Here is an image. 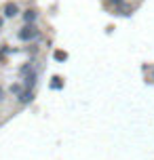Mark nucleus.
<instances>
[{"instance_id":"obj_1","label":"nucleus","mask_w":154,"mask_h":160,"mask_svg":"<svg viewBox=\"0 0 154 160\" xmlns=\"http://www.w3.org/2000/svg\"><path fill=\"white\" fill-rule=\"evenodd\" d=\"M36 36H38V30H36V25H34V23H25V28L19 32V40H23V42L34 40Z\"/></svg>"},{"instance_id":"obj_2","label":"nucleus","mask_w":154,"mask_h":160,"mask_svg":"<svg viewBox=\"0 0 154 160\" xmlns=\"http://www.w3.org/2000/svg\"><path fill=\"white\" fill-rule=\"evenodd\" d=\"M32 99H34V93H32V88H23V91H21V95L17 97V101H19V103H21V105L30 103Z\"/></svg>"},{"instance_id":"obj_3","label":"nucleus","mask_w":154,"mask_h":160,"mask_svg":"<svg viewBox=\"0 0 154 160\" xmlns=\"http://www.w3.org/2000/svg\"><path fill=\"white\" fill-rule=\"evenodd\" d=\"M17 13H19V7L15 2H7L4 4V17H15Z\"/></svg>"},{"instance_id":"obj_4","label":"nucleus","mask_w":154,"mask_h":160,"mask_svg":"<svg viewBox=\"0 0 154 160\" xmlns=\"http://www.w3.org/2000/svg\"><path fill=\"white\" fill-rule=\"evenodd\" d=\"M36 78H38V74H36V70H34V72H30L28 76H25V80H23V87H25V88H32L34 84H36Z\"/></svg>"},{"instance_id":"obj_5","label":"nucleus","mask_w":154,"mask_h":160,"mask_svg":"<svg viewBox=\"0 0 154 160\" xmlns=\"http://www.w3.org/2000/svg\"><path fill=\"white\" fill-rule=\"evenodd\" d=\"M23 21L25 23H34V21H36V11H30V8H28L23 13Z\"/></svg>"},{"instance_id":"obj_6","label":"nucleus","mask_w":154,"mask_h":160,"mask_svg":"<svg viewBox=\"0 0 154 160\" xmlns=\"http://www.w3.org/2000/svg\"><path fill=\"white\" fill-rule=\"evenodd\" d=\"M21 91H23V88H21V84H13V87H11V93H13L15 97L21 95Z\"/></svg>"},{"instance_id":"obj_7","label":"nucleus","mask_w":154,"mask_h":160,"mask_svg":"<svg viewBox=\"0 0 154 160\" xmlns=\"http://www.w3.org/2000/svg\"><path fill=\"white\" fill-rule=\"evenodd\" d=\"M108 2H110V4H112V7L121 8V7H122V2H125V0H108Z\"/></svg>"},{"instance_id":"obj_8","label":"nucleus","mask_w":154,"mask_h":160,"mask_svg":"<svg viewBox=\"0 0 154 160\" xmlns=\"http://www.w3.org/2000/svg\"><path fill=\"white\" fill-rule=\"evenodd\" d=\"M55 82H53V88H61V78H53Z\"/></svg>"},{"instance_id":"obj_9","label":"nucleus","mask_w":154,"mask_h":160,"mask_svg":"<svg viewBox=\"0 0 154 160\" xmlns=\"http://www.w3.org/2000/svg\"><path fill=\"white\" fill-rule=\"evenodd\" d=\"M55 59H65V53H61V51H57V53H55Z\"/></svg>"},{"instance_id":"obj_10","label":"nucleus","mask_w":154,"mask_h":160,"mask_svg":"<svg viewBox=\"0 0 154 160\" xmlns=\"http://www.w3.org/2000/svg\"><path fill=\"white\" fill-rule=\"evenodd\" d=\"M2 97H4V88L0 87V99H2Z\"/></svg>"},{"instance_id":"obj_11","label":"nucleus","mask_w":154,"mask_h":160,"mask_svg":"<svg viewBox=\"0 0 154 160\" xmlns=\"http://www.w3.org/2000/svg\"><path fill=\"white\" fill-rule=\"evenodd\" d=\"M0 28H2V17H0Z\"/></svg>"}]
</instances>
